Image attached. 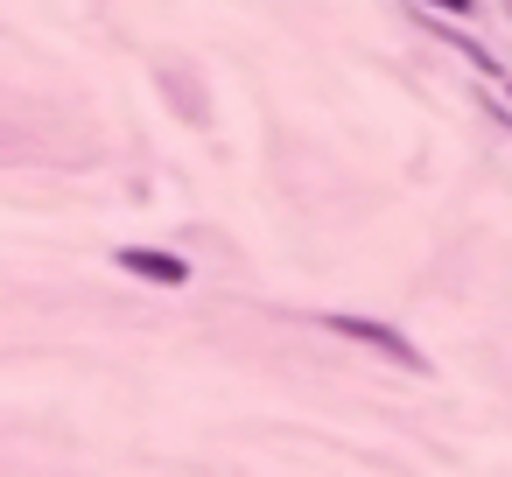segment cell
Returning <instances> with one entry per match:
<instances>
[{
    "label": "cell",
    "instance_id": "cell-1",
    "mask_svg": "<svg viewBox=\"0 0 512 477\" xmlns=\"http://www.w3.org/2000/svg\"><path fill=\"white\" fill-rule=\"evenodd\" d=\"M330 330H337V337H351V344H365V351H393L400 365H421V351H414L400 330L372 323V316H330Z\"/></svg>",
    "mask_w": 512,
    "mask_h": 477
},
{
    "label": "cell",
    "instance_id": "cell-2",
    "mask_svg": "<svg viewBox=\"0 0 512 477\" xmlns=\"http://www.w3.org/2000/svg\"><path fill=\"white\" fill-rule=\"evenodd\" d=\"M120 267L141 274V281H155V288H183L190 281V267L176 253H155V246H120Z\"/></svg>",
    "mask_w": 512,
    "mask_h": 477
},
{
    "label": "cell",
    "instance_id": "cell-3",
    "mask_svg": "<svg viewBox=\"0 0 512 477\" xmlns=\"http://www.w3.org/2000/svg\"><path fill=\"white\" fill-rule=\"evenodd\" d=\"M428 8H442V15H470V0H428Z\"/></svg>",
    "mask_w": 512,
    "mask_h": 477
}]
</instances>
